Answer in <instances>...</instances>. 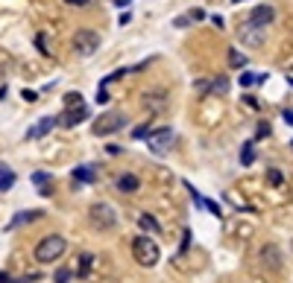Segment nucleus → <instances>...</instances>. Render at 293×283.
<instances>
[{
	"instance_id": "17",
	"label": "nucleus",
	"mask_w": 293,
	"mask_h": 283,
	"mask_svg": "<svg viewBox=\"0 0 293 283\" xmlns=\"http://www.w3.org/2000/svg\"><path fill=\"white\" fill-rule=\"evenodd\" d=\"M33 181H35V187H38L41 196H50V181H53L50 172H33Z\"/></svg>"
},
{
	"instance_id": "3",
	"label": "nucleus",
	"mask_w": 293,
	"mask_h": 283,
	"mask_svg": "<svg viewBox=\"0 0 293 283\" xmlns=\"http://www.w3.org/2000/svg\"><path fill=\"white\" fill-rule=\"evenodd\" d=\"M88 219H91V225H94L97 231H112V228H118V210H115L109 201H94V204L88 207Z\"/></svg>"
},
{
	"instance_id": "4",
	"label": "nucleus",
	"mask_w": 293,
	"mask_h": 283,
	"mask_svg": "<svg viewBox=\"0 0 293 283\" xmlns=\"http://www.w3.org/2000/svg\"><path fill=\"white\" fill-rule=\"evenodd\" d=\"M129 120H126V114L123 111H103V114L94 120V126H91V132L97 134V137H106V134H115L121 132L123 126H126Z\"/></svg>"
},
{
	"instance_id": "34",
	"label": "nucleus",
	"mask_w": 293,
	"mask_h": 283,
	"mask_svg": "<svg viewBox=\"0 0 293 283\" xmlns=\"http://www.w3.org/2000/svg\"><path fill=\"white\" fill-rule=\"evenodd\" d=\"M68 3H70V6H85L88 0H68Z\"/></svg>"
},
{
	"instance_id": "30",
	"label": "nucleus",
	"mask_w": 293,
	"mask_h": 283,
	"mask_svg": "<svg viewBox=\"0 0 293 283\" xmlns=\"http://www.w3.org/2000/svg\"><path fill=\"white\" fill-rule=\"evenodd\" d=\"M97 102H109V91L106 88H97Z\"/></svg>"
},
{
	"instance_id": "12",
	"label": "nucleus",
	"mask_w": 293,
	"mask_h": 283,
	"mask_svg": "<svg viewBox=\"0 0 293 283\" xmlns=\"http://www.w3.org/2000/svg\"><path fill=\"white\" fill-rule=\"evenodd\" d=\"M53 126H59V123H56V117H41V120L35 123L33 129L27 132V140H35V137H44V134L50 132Z\"/></svg>"
},
{
	"instance_id": "21",
	"label": "nucleus",
	"mask_w": 293,
	"mask_h": 283,
	"mask_svg": "<svg viewBox=\"0 0 293 283\" xmlns=\"http://www.w3.org/2000/svg\"><path fill=\"white\" fill-rule=\"evenodd\" d=\"M211 91H214V94H226V91H229V79H226V76H217V79L211 82Z\"/></svg>"
},
{
	"instance_id": "27",
	"label": "nucleus",
	"mask_w": 293,
	"mask_h": 283,
	"mask_svg": "<svg viewBox=\"0 0 293 283\" xmlns=\"http://www.w3.org/2000/svg\"><path fill=\"white\" fill-rule=\"evenodd\" d=\"M56 283H70V268H59L56 271Z\"/></svg>"
},
{
	"instance_id": "33",
	"label": "nucleus",
	"mask_w": 293,
	"mask_h": 283,
	"mask_svg": "<svg viewBox=\"0 0 293 283\" xmlns=\"http://www.w3.org/2000/svg\"><path fill=\"white\" fill-rule=\"evenodd\" d=\"M284 123H287V126H293V111H284Z\"/></svg>"
},
{
	"instance_id": "31",
	"label": "nucleus",
	"mask_w": 293,
	"mask_h": 283,
	"mask_svg": "<svg viewBox=\"0 0 293 283\" xmlns=\"http://www.w3.org/2000/svg\"><path fill=\"white\" fill-rule=\"evenodd\" d=\"M211 24H214L217 30H223V15H211Z\"/></svg>"
},
{
	"instance_id": "24",
	"label": "nucleus",
	"mask_w": 293,
	"mask_h": 283,
	"mask_svg": "<svg viewBox=\"0 0 293 283\" xmlns=\"http://www.w3.org/2000/svg\"><path fill=\"white\" fill-rule=\"evenodd\" d=\"M12 184H15V172H3L0 175V190H9Z\"/></svg>"
},
{
	"instance_id": "2",
	"label": "nucleus",
	"mask_w": 293,
	"mask_h": 283,
	"mask_svg": "<svg viewBox=\"0 0 293 283\" xmlns=\"http://www.w3.org/2000/svg\"><path fill=\"white\" fill-rule=\"evenodd\" d=\"M65 251H68V239H65L62 233H50V236H44V239L35 245V260H38V263H56Z\"/></svg>"
},
{
	"instance_id": "9",
	"label": "nucleus",
	"mask_w": 293,
	"mask_h": 283,
	"mask_svg": "<svg viewBox=\"0 0 293 283\" xmlns=\"http://www.w3.org/2000/svg\"><path fill=\"white\" fill-rule=\"evenodd\" d=\"M88 120V108H85V102L82 105H68V111L62 117H56V123L59 126H65V129H73V126H79V123H85Z\"/></svg>"
},
{
	"instance_id": "35",
	"label": "nucleus",
	"mask_w": 293,
	"mask_h": 283,
	"mask_svg": "<svg viewBox=\"0 0 293 283\" xmlns=\"http://www.w3.org/2000/svg\"><path fill=\"white\" fill-rule=\"evenodd\" d=\"M0 283H12V280H9V274H6V271H0Z\"/></svg>"
},
{
	"instance_id": "13",
	"label": "nucleus",
	"mask_w": 293,
	"mask_h": 283,
	"mask_svg": "<svg viewBox=\"0 0 293 283\" xmlns=\"http://www.w3.org/2000/svg\"><path fill=\"white\" fill-rule=\"evenodd\" d=\"M44 216V210H21L9 225H6V231H15V228H21V225H27V222H35V219Z\"/></svg>"
},
{
	"instance_id": "1",
	"label": "nucleus",
	"mask_w": 293,
	"mask_h": 283,
	"mask_svg": "<svg viewBox=\"0 0 293 283\" xmlns=\"http://www.w3.org/2000/svg\"><path fill=\"white\" fill-rule=\"evenodd\" d=\"M132 257H135V263H138V266L150 268V266L158 263L161 251H158V245H155V239L150 236V233H141V236L132 239Z\"/></svg>"
},
{
	"instance_id": "28",
	"label": "nucleus",
	"mask_w": 293,
	"mask_h": 283,
	"mask_svg": "<svg viewBox=\"0 0 293 283\" xmlns=\"http://www.w3.org/2000/svg\"><path fill=\"white\" fill-rule=\"evenodd\" d=\"M267 134H270V123H261V126H258V134H255V137L261 140V137H267Z\"/></svg>"
},
{
	"instance_id": "36",
	"label": "nucleus",
	"mask_w": 293,
	"mask_h": 283,
	"mask_svg": "<svg viewBox=\"0 0 293 283\" xmlns=\"http://www.w3.org/2000/svg\"><path fill=\"white\" fill-rule=\"evenodd\" d=\"M115 3H118V6H129V3H132V0H115Z\"/></svg>"
},
{
	"instance_id": "16",
	"label": "nucleus",
	"mask_w": 293,
	"mask_h": 283,
	"mask_svg": "<svg viewBox=\"0 0 293 283\" xmlns=\"http://www.w3.org/2000/svg\"><path fill=\"white\" fill-rule=\"evenodd\" d=\"M203 18H206V12H203V9H190V12H185V15H179L173 24L182 30V27H190V24H197V21H203Z\"/></svg>"
},
{
	"instance_id": "29",
	"label": "nucleus",
	"mask_w": 293,
	"mask_h": 283,
	"mask_svg": "<svg viewBox=\"0 0 293 283\" xmlns=\"http://www.w3.org/2000/svg\"><path fill=\"white\" fill-rule=\"evenodd\" d=\"M203 204H206V207L211 210V213H214V216H220V204H214V201H206V199H203Z\"/></svg>"
},
{
	"instance_id": "15",
	"label": "nucleus",
	"mask_w": 293,
	"mask_h": 283,
	"mask_svg": "<svg viewBox=\"0 0 293 283\" xmlns=\"http://www.w3.org/2000/svg\"><path fill=\"white\" fill-rule=\"evenodd\" d=\"M138 225H141V231L150 233V236H158V233H161V225H158V222H155V216H150V213H141Z\"/></svg>"
},
{
	"instance_id": "23",
	"label": "nucleus",
	"mask_w": 293,
	"mask_h": 283,
	"mask_svg": "<svg viewBox=\"0 0 293 283\" xmlns=\"http://www.w3.org/2000/svg\"><path fill=\"white\" fill-rule=\"evenodd\" d=\"M91 260H94L91 254H82V257H79V274H88V271H91Z\"/></svg>"
},
{
	"instance_id": "11",
	"label": "nucleus",
	"mask_w": 293,
	"mask_h": 283,
	"mask_svg": "<svg viewBox=\"0 0 293 283\" xmlns=\"http://www.w3.org/2000/svg\"><path fill=\"white\" fill-rule=\"evenodd\" d=\"M273 21H276V9H273L270 3L255 6V9H252V15H249V24H255V27H261V30H264V27H270Z\"/></svg>"
},
{
	"instance_id": "20",
	"label": "nucleus",
	"mask_w": 293,
	"mask_h": 283,
	"mask_svg": "<svg viewBox=\"0 0 293 283\" xmlns=\"http://www.w3.org/2000/svg\"><path fill=\"white\" fill-rule=\"evenodd\" d=\"M252 161H255V146H252V143H243V149H241V164H243V167H249Z\"/></svg>"
},
{
	"instance_id": "32",
	"label": "nucleus",
	"mask_w": 293,
	"mask_h": 283,
	"mask_svg": "<svg viewBox=\"0 0 293 283\" xmlns=\"http://www.w3.org/2000/svg\"><path fill=\"white\" fill-rule=\"evenodd\" d=\"M129 21H132V15H129V12H123V15H121V27H126Z\"/></svg>"
},
{
	"instance_id": "5",
	"label": "nucleus",
	"mask_w": 293,
	"mask_h": 283,
	"mask_svg": "<svg viewBox=\"0 0 293 283\" xmlns=\"http://www.w3.org/2000/svg\"><path fill=\"white\" fill-rule=\"evenodd\" d=\"M100 41L103 38H100L97 30H76L73 33V53L88 59V56H94V53L100 50Z\"/></svg>"
},
{
	"instance_id": "7",
	"label": "nucleus",
	"mask_w": 293,
	"mask_h": 283,
	"mask_svg": "<svg viewBox=\"0 0 293 283\" xmlns=\"http://www.w3.org/2000/svg\"><path fill=\"white\" fill-rule=\"evenodd\" d=\"M147 146L153 155H167L173 146V129H155L147 134Z\"/></svg>"
},
{
	"instance_id": "6",
	"label": "nucleus",
	"mask_w": 293,
	"mask_h": 283,
	"mask_svg": "<svg viewBox=\"0 0 293 283\" xmlns=\"http://www.w3.org/2000/svg\"><path fill=\"white\" fill-rule=\"evenodd\" d=\"M238 41H241L243 47H249V50H258V47H264V41H267V35H264V30L261 27H255V24H241L238 27Z\"/></svg>"
},
{
	"instance_id": "37",
	"label": "nucleus",
	"mask_w": 293,
	"mask_h": 283,
	"mask_svg": "<svg viewBox=\"0 0 293 283\" xmlns=\"http://www.w3.org/2000/svg\"><path fill=\"white\" fill-rule=\"evenodd\" d=\"M3 172H9V169H6V167H3V164H0V175H3Z\"/></svg>"
},
{
	"instance_id": "25",
	"label": "nucleus",
	"mask_w": 293,
	"mask_h": 283,
	"mask_svg": "<svg viewBox=\"0 0 293 283\" xmlns=\"http://www.w3.org/2000/svg\"><path fill=\"white\" fill-rule=\"evenodd\" d=\"M65 105H82V94H65Z\"/></svg>"
},
{
	"instance_id": "8",
	"label": "nucleus",
	"mask_w": 293,
	"mask_h": 283,
	"mask_svg": "<svg viewBox=\"0 0 293 283\" xmlns=\"http://www.w3.org/2000/svg\"><path fill=\"white\" fill-rule=\"evenodd\" d=\"M258 260L267 271H281V266H284V254H281V248H278L276 242H267L258 251Z\"/></svg>"
},
{
	"instance_id": "14",
	"label": "nucleus",
	"mask_w": 293,
	"mask_h": 283,
	"mask_svg": "<svg viewBox=\"0 0 293 283\" xmlns=\"http://www.w3.org/2000/svg\"><path fill=\"white\" fill-rule=\"evenodd\" d=\"M141 187V178L138 175H132V172H123V175H118V190L121 193H135Z\"/></svg>"
},
{
	"instance_id": "18",
	"label": "nucleus",
	"mask_w": 293,
	"mask_h": 283,
	"mask_svg": "<svg viewBox=\"0 0 293 283\" xmlns=\"http://www.w3.org/2000/svg\"><path fill=\"white\" fill-rule=\"evenodd\" d=\"M94 178H97V175H94V167H76L73 169V184L76 181L79 184H91Z\"/></svg>"
},
{
	"instance_id": "19",
	"label": "nucleus",
	"mask_w": 293,
	"mask_h": 283,
	"mask_svg": "<svg viewBox=\"0 0 293 283\" xmlns=\"http://www.w3.org/2000/svg\"><path fill=\"white\" fill-rule=\"evenodd\" d=\"M229 67H235V70H243V67H246V56H243L238 47L229 50Z\"/></svg>"
},
{
	"instance_id": "38",
	"label": "nucleus",
	"mask_w": 293,
	"mask_h": 283,
	"mask_svg": "<svg viewBox=\"0 0 293 283\" xmlns=\"http://www.w3.org/2000/svg\"><path fill=\"white\" fill-rule=\"evenodd\" d=\"M287 82H290V85H293V76H287Z\"/></svg>"
},
{
	"instance_id": "26",
	"label": "nucleus",
	"mask_w": 293,
	"mask_h": 283,
	"mask_svg": "<svg viewBox=\"0 0 293 283\" xmlns=\"http://www.w3.org/2000/svg\"><path fill=\"white\" fill-rule=\"evenodd\" d=\"M150 132H153L150 126H138V129L132 132V137H135V140H147V134H150Z\"/></svg>"
},
{
	"instance_id": "22",
	"label": "nucleus",
	"mask_w": 293,
	"mask_h": 283,
	"mask_svg": "<svg viewBox=\"0 0 293 283\" xmlns=\"http://www.w3.org/2000/svg\"><path fill=\"white\" fill-rule=\"evenodd\" d=\"M267 181L278 187V184H284V175H281V169H267Z\"/></svg>"
},
{
	"instance_id": "39",
	"label": "nucleus",
	"mask_w": 293,
	"mask_h": 283,
	"mask_svg": "<svg viewBox=\"0 0 293 283\" xmlns=\"http://www.w3.org/2000/svg\"><path fill=\"white\" fill-rule=\"evenodd\" d=\"M232 3H243V0H232Z\"/></svg>"
},
{
	"instance_id": "10",
	"label": "nucleus",
	"mask_w": 293,
	"mask_h": 283,
	"mask_svg": "<svg viewBox=\"0 0 293 283\" xmlns=\"http://www.w3.org/2000/svg\"><path fill=\"white\" fill-rule=\"evenodd\" d=\"M144 108L150 111V114H161L164 108H167V91H147L144 94Z\"/></svg>"
}]
</instances>
